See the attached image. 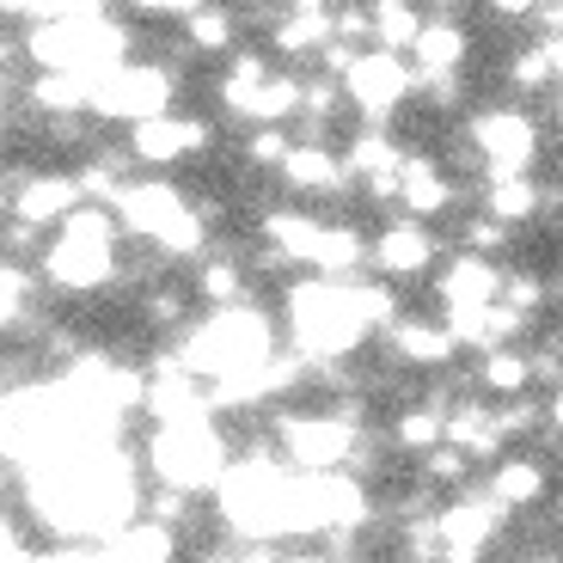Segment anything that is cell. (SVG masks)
<instances>
[{
	"label": "cell",
	"instance_id": "32",
	"mask_svg": "<svg viewBox=\"0 0 563 563\" xmlns=\"http://www.w3.org/2000/svg\"><path fill=\"white\" fill-rule=\"evenodd\" d=\"M0 563H43V551L31 545L25 527H19L13 515H7V508H0Z\"/></svg>",
	"mask_w": 563,
	"mask_h": 563
},
{
	"label": "cell",
	"instance_id": "18",
	"mask_svg": "<svg viewBox=\"0 0 563 563\" xmlns=\"http://www.w3.org/2000/svg\"><path fill=\"white\" fill-rule=\"evenodd\" d=\"M490 503L496 508H533L545 503V465L539 460H503L490 478Z\"/></svg>",
	"mask_w": 563,
	"mask_h": 563
},
{
	"label": "cell",
	"instance_id": "2",
	"mask_svg": "<svg viewBox=\"0 0 563 563\" xmlns=\"http://www.w3.org/2000/svg\"><path fill=\"white\" fill-rule=\"evenodd\" d=\"M295 343H300V362H338L362 343L367 319L355 312V288L350 282H300L295 295Z\"/></svg>",
	"mask_w": 563,
	"mask_h": 563
},
{
	"label": "cell",
	"instance_id": "24",
	"mask_svg": "<svg viewBox=\"0 0 563 563\" xmlns=\"http://www.w3.org/2000/svg\"><path fill=\"white\" fill-rule=\"evenodd\" d=\"M393 435H398V448H405V453H435L441 441H448V410H435V405L405 410Z\"/></svg>",
	"mask_w": 563,
	"mask_h": 563
},
{
	"label": "cell",
	"instance_id": "20",
	"mask_svg": "<svg viewBox=\"0 0 563 563\" xmlns=\"http://www.w3.org/2000/svg\"><path fill=\"white\" fill-rule=\"evenodd\" d=\"M367 13H374V43L393 49V56H398V49H417L422 25H429V19L417 13V0H374Z\"/></svg>",
	"mask_w": 563,
	"mask_h": 563
},
{
	"label": "cell",
	"instance_id": "27",
	"mask_svg": "<svg viewBox=\"0 0 563 563\" xmlns=\"http://www.w3.org/2000/svg\"><path fill=\"white\" fill-rule=\"evenodd\" d=\"M539 202H545V190H539L533 178H496L490 184V214L496 221H527Z\"/></svg>",
	"mask_w": 563,
	"mask_h": 563
},
{
	"label": "cell",
	"instance_id": "30",
	"mask_svg": "<svg viewBox=\"0 0 563 563\" xmlns=\"http://www.w3.org/2000/svg\"><path fill=\"white\" fill-rule=\"evenodd\" d=\"M184 307H190V300H184L178 288H147V300H141V319L159 324V331H178V324H184Z\"/></svg>",
	"mask_w": 563,
	"mask_h": 563
},
{
	"label": "cell",
	"instance_id": "42",
	"mask_svg": "<svg viewBox=\"0 0 563 563\" xmlns=\"http://www.w3.org/2000/svg\"><path fill=\"white\" fill-rule=\"evenodd\" d=\"M282 563H338V558H282Z\"/></svg>",
	"mask_w": 563,
	"mask_h": 563
},
{
	"label": "cell",
	"instance_id": "12",
	"mask_svg": "<svg viewBox=\"0 0 563 563\" xmlns=\"http://www.w3.org/2000/svg\"><path fill=\"white\" fill-rule=\"evenodd\" d=\"M429 257H435V240L422 233V221H393L380 240H374V264H380L386 282L422 276V269H429Z\"/></svg>",
	"mask_w": 563,
	"mask_h": 563
},
{
	"label": "cell",
	"instance_id": "26",
	"mask_svg": "<svg viewBox=\"0 0 563 563\" xmlns=\"http://www.w3.org/2000/svg\"><path fill=\"white\" fill-rule=\"evenodd\" d=\"M37 300V276L25 264H0V331H13V319H31Z\"/></svg>",
	"mask_w": 563,
	"mask_h": 563
},
{
	"label": "cell",
	"instance_id": "1",
	"mask_svg": "<svg viewBox=\"0 0 563 563\" xmlns=\"http://www.w3.org/2000/svg\"><path fill=\"white\" fill-rule=\"evenodd\" d=\"M117 233H123L117 209L80 202V209L56 227L49 252H43V276L56 282L62 295H99L104 282L117 276Z\"/></svg>",
	"mask_w": 563,
	"mask_h": 563
},
{
	"label": "cell",
	"instance_id": "21",
	"mask_svg": "<svg viewBox=\"0 0 563 563\" xmlns=\"http://www.w3.org/2000/svg\"><path fill=\"white\" fill-rule=\"evenodd\" d=\"M331 37H338L331 13H282L276 19V49L282 56H319Z\"/></svg>",
	"mask_w": 563,
	"mask_h": 563
},
{
	"label": "cell",
	"instance_id": "10",
	"mask_svg": "<svg viewBox=\"0 0 563 563\" xmlns=\"http://www.w3.org/2000/svg\"><path fill=\"white\" fill-rule=\"evenodd\" d=\"M111 209H117V221H123V233H135V240H159V233H166L190 202H184L166 178H135Z\"/></svg>",
	"mask_w": 563,
	"mask_h": 563
},
{
	"label": "cell",
	"instance_id": "28",
	"mask_svg": "<svg viewBox=\"0 0 563 563\" xmlns=\"http://www.w3.org/2000/svg\"><path fill=\"white\" fill-rule=\"evenodd\" d=\"M508 80L521 86V92H539V86L558 80V49L551 43H539V49H521V56L508 62Z\"/></svg>",
	"mask_w": 563,
	"mask_h": 563
},
{
	"label": "cell",
	"instance_id": "19",
	"mask_svg": "<svg viewBox=\"0 0 563 563\" xmlns=\"http://www.w3.org/2000/svg\"><path fill=\"white\" fill-rule=\"evenodd\" d=\"M282 178L295 184V190H338L350 172H343V159L324 147V141H307V147H295L288 154V166H282Z\"/></svg>",
	"mask_w": 563,
	"mask_h": 563
},
{
	"label": "cell",
	"instance_id": "33",
	"mask_svg": "<svg viewBox=\"0 0 563 563\" xmlns=\"http://www.w3.org/2000/svg\"><path fill=\"white\" fill-rule=\"evenodd\" d=\"M0 252H13V264H19V257H43L49 245H43V227L7 221V227H0Z\"/></svg>",
	"mask_w": 563,
	"mask_h": 563
},
{
	"label": "cell",
	"instance_id": "22",
	"mask_svg": "<svg viewBox=\"0 0 563 563\" xmlns=\"http://www.w3.org/2000/svg\"><path fill=\"white\" fill-rule=\"evenodd\" d=\"M478 380H484V393H503V398H521L527 393V380H533V362H527L521 350H484V367H478Z\"/></svg>",
	"mask_w": 563,
	"mask_h": 563
},
{
	"label": "cell",
	"instance_id": "43",
	"mask_svg": "<svg viewBox=\"0 0 563 563\" xmlns=\"http://www.w3.org/2000/svg\"><path fill=\"white\" fill-rule=\"evenodd\" d=\"M558 521H563V496H558Z\"/></svg>",
	"mask_w": 563,
	"mask_h": 563
},
{
	"label": "cell",
	"instance_id": "39",
	"mask_svg": "<svg viewBox=\"0 0 563 563\" xmlns=\"http://www.w3.org/2000/svg\"><path fill=\"white\" fill-rule=\"evenodd\" d=\"M0 221H13V184H7V172H0Z\"/></svg>",
	"mask_w": 563,
	"mask_h": 563
},
{
	"label": "cell",
	"instance_id": "31",
	"mask_svg": "<svg viewBox=\"0 0 563 563\" xmlns=\"http://www.w3.org/2000/svg\"><path fill=\"white\" fill-rule=\"evenodd\" d=\"M288 154H295V141L282 135L276 123H269V129H257V135L245 141V159H252V166H288Z\"/></svg>",
	"mask_w": 563,
	"mask_h": 563
},
{
	"label": "cell",
	"instance_id": "36",
	"mask_svg": "<svg viewBox=\"0 0 563 563\" xmlns=\"http://www.w3.org/2000/svg\"><path fill=\"white\" fill-rule=\"evenodd\" d=\"M496 245H508V221H496V214H484L478 227H472V252H496Z\"/></svg>",
	"mask_w": 563,
	"mask_h": 563
},
{
	"label": "cell",
	"instance_id": "9",
	"mask_svg": "<svg viewBox=\"0 0 563 563\" xmlns=\"http://www.w3.org/2000/svg\"><path fill=\"white\" fill-rule=\"evenodd\" d=\"M435 527H441V563H484L496 527H503V508L490 496H465V503L441 508Z\"/></svg>",
	"mask_w": 563,
	"mask_h": 563
},
{
	"label": "cell",
	"instance_id": "40",
	"mask_svg": "<svg viewBox=\"0 0 563 563\" xmlns=\"http://www.w3.org/2000/svg\"><path fill=\"white\" fill-rule=\"evenodd\" d=\"M197 563H240V551H202Z\"/></svg>",
	"mask_w": 563,
	"mask_h": 563
},
{
	"label": "cell",
	"instance_id": "16",
	"mask_svg": "<svg viewBox=\"0 0 563 563\" xmlns=\"http://www.w3.org/2000/svg\"><path fill=\"white\" fill-rule=\"evenodd\" d=\"M448 448H460L465 460H496L503 453V429H496L490 405H460L448 417Z\"/></svg>",
	"mask_w": 563,
	"mask_h": 563
},
{
	"label": "cell",
	"instance_id": "34",
	"mask_svg": "<svg viewBox=\"0 0 563 563\" xmlns=\"http://www.w3.org/2000/svg\"><path fill=\"white\" fill-rule=\"evenodd\" d=\"M422 472H429V484H465V453L441 441L435 453H422Z\"/></svg>",
	"mask_w": 563,
	"mask_h": 563
},
{
	"label": "cell",
	"instance_id": "8",
	"mask_svg": "<svg viewBox=\"0 0 563 563\" xmlns=\"http://www.w3.org/2000/svg\"><path fill=\"white\" fill-rule=\"evenodd\" d=\"M410 62H398L393 49H374V56H355L350 62V74H343V92L355 99V111L367 117V123H386V117L405 104V92H410Z\"/></svg>",
	"mask_w": 563,
	"mask_h": 563
},
{
	"label": "cell",
	"instance_id": "45",
	"mask_svg": "<svg viewBox=\"0 0 563 563\" xmlns=\"http://www.w3.org/2000/svg\"><path fill=\"white\" fill-rule=\"evenodd\" d=\"M0 374H7V367H0Z\"/></svg>",
	"mask_w": 563,
	"mask_h": 563
},
{
	"label": "cell",
	"instance_id": "37",
	"mask_svg": "<svg viewBox=\"0 0 563 563\" xmlns=\"http://www.w3.org/2000/svg\"><path fill=\"white\" fill-rule=\"evenodd\" d=\"M43 563H104V545H62V551H43Z\"/></svg>",
	"mask_w": 563,
	"mask_h": 563
},
{
	"label": "cell",
	"instance_id": "17",
	"mask_svg": "<svg viewBox=\"0 0 563 563\" xmlns=\"http://www.w3.org/2000/svg\"><path fill=\"white\" fill-rule=\"evenodd\" d=\"M393 350H398V362H417V367H441V362H453V331L448 324H422V319H398L393 324Z\"/></svg>",
	"mask_w": 563,
	"mask_h": 563
},
{
	"label": "cell",
	"instance_id": "23",
	"mask_svg": "<svg viewBox=\"0 0 563 563\" xmlns=\"http://www.w3.org/2000/svg\"><path fill=\"white\" fill-rule=\"evenodd\" d=\"M197 295L209 300L214 312H221V307H245V276H240V264H233V257H209V264L197 269Z\"/></svg>",
	"mask_w": 563,
	"mask_h": 563
},
{
	"label": "cell",
	"instance_id": "29",
	"mask_svg": "<svg viewBox=\"0 0 563 563\" xmlns=\"http://www.w3.org/2000/svg\"><path fill=\"white\" fill-rule=\"evenodd\" d=\"M141 521H159L178 533L184 521H190V490H172V484H159V490L141 496Z\"/></svg>",
	"mask_w": 563,
	"mask_h": 563
},
{
	"label": "cell",
	"instance_id": "11",
	"mask_svg": "<svg viewBox=\"0 0 563 563\" xmlns=\"http://www.w3.org/2000/svg\"><path fill=\"white\" fill-rule=\"evenodd\" d=\"M80 184L74 172H31L25 184H13V221H31V227H62L74 209H80Z\"/></svg>",
	"mask_w": 563,
	"mask_h": 563
},
{
	"label": "cell",
	"instance_id": "25",
	"mask_svg": "<svg viewBox=\"0 0 563 563\" xmlns=\"http://www.w3.org/2000/svg\"><path fill=\"white\" fill-rule=\"evenodd\" d=\"M184 43L197 56H221L227 43H233V13L227 7H197V13L184 19Z\"/></svg>",
	"mask_w": 563,
	"mask_h": 563
},
{
	"label": "cell",
	"instance_id": "6",
	"mask_svg": "<svg viewBox=\"0 0 563 563\" xmlns=\"http://www.w3.org/2000/svg\"><path fill=\"white\" fill-rule=\"evenodd\" d=\"M472 147L490 159L496 178H527V166L539 154V123L515 104H496V111L472 117Z\"/></svg>",
	"mask_w": 563,
	"mask_h": 563
},
{
	"label": "cell",
	"instance_id": "35",
	"mask_svg": "<svg viewBox=\"0 0 563 563\" xmlns=\"http://www.w3.org/2000/svg\"><path fill=\"white\" fill-rule=\"evenodd\" d=\"M123 7L141 19H190L197 7H209V0H123Z\"/></svg>",
	"mask_w": 563,
	"mask_h": 563
},
{
	"label": "cell",
	"instance_id": "14",
	"mask_svg": "<svg viewBox=\"0 0 563 563\" xmlns=\"http://www.w3.org/2000/svg\"><path fill=\"white\" fill-rule=\"evenodd\" d=\"M417 74L422 80H460V62H465V31L453 19H429L417 37Z\"/></svg>",
	"mask_w": 563,
	"mask_h": 563
},
{
	"label": "cell",
	"instance_id": "15",
	"mask_svg": "<svg viewBox=\"0 0 563 563\" xmlns=\"http://www.w3.org/2000/svg\"><path fill=\"white\" fill-rule=\"evenodd\" d=\"M178 551V533L159 521H129L123 533L104 539V563H172Z\"/></svg>",
	"mask_w": 563,
	"mask_h": 563
},
{
	"label": "cell",
	"instance_id": "44",
	"mask_svg": "<svg viewBox=\"0 0 563 563\" xmlns=\"http://www.w3.org/2000/svg\"><path fill=\"white\" fill-rule=\"evenodd\" d=\"M398 563H410V558H398Z\"/></svg>",
	"mask_w": 563,
	"mask_h": 563
},
{
	"label": "cell",
	"instance_id": "38",
	"mask_svg": "<svg viewBox=\"0 0 563 563\" xmlns=\"http://www.w3.org/2000/svg\"><path fill=\"white\" fill-rule=\"evenodd\" d=\"M503 19H527V13H539V0H490Z\"/></svg>",
	"mask_w": 563,
	"mask_h": 563
},
{
	"label": "cell",
	"instance_id": "41",
	"mask_svg": "<svg viewBox=\"0 0 563 563\" xmlns=\"http://www.w3.org/2000/svg\"><path fill=\"white\" fill-rule=\"evenodd\" d=\"M545 417H551V422H558V429H563V393L551 398V410H545Z\"/></svg>",
	"mask_w": 563,
	"mask_h": 563
},
{
	"label": "cell",
	"instance_id": "4",
	"mask_svg": "<svg viewBox=\"0 0 563 563\" xmlns=\"http://www.w3.org/2000/svg\"><path fill=\"white\" fill-rule=\"evenodd\" d=\"M276 441L300 472H343L362 453V429L343 422L338 410H288L276 422Z\"/></svg>",
	"mask_w": 563,
	"mask_h": 563
},
{
	"label": "cell",
	"instance_id": "5",
	"mask_svg": "<svg viewBox=\"0 0 563 563\" xmlns=\"http://www.w3.org/2000/svg\"><path fill=\"white\" fill-rule=\"evenodd\" d=\"M92 117L129 123V129L172 117V68H159V62H123L111 80L92 86Z\"/></svg>",
	"mask_w": 563,
	"mask_h": 563
},
{
	"label": "cell",
	"instance_id": "13",
	"mask_svg": "<svg viewBox=\"0 0 563 563\" xmlns=\"http://www.w3.org/2000/svg\"><path fill=\"white\" fill-rule=\"evenodd\" d=\"M398 202H405L417 221H429V214H441L453 202V178L429 154H405V172H398Z\"/></svg>",
	"mask_w": 563,
	"mask_h": 563
},
{
	"label": "cell",
	"instance_id": "3",
	"mask_svg": "<svg viewBox=\"0 0 563 563\" xmlns=\"http://www.w3.org/2000/svg\"><path fill=\"white\" fill-rule=\"evenodd\" d=\"M147 460H154L159 484H172V490H190V496L227 478V441H221V429H214L209 417H197V422H166V429L147 441Z\"/></svg>",
	"mask_w": 563,
	"mask_h": 563
},
{
	"label": "cell",
	"instance_id": "7",
	"mask_svg": "<svg viewBox=\"0 0 563 563\" xmlns=\"http://www.w3.org/2000/svg\"><path fill=\"white\" fill-rule=\"evenodd\" d=\"M209 147H214V123H209V117L172 111V117H154V123L129 129V159H135V166H154V172L184 166V159H202Z\"/></svg>",
	"mask_w": 563,
	"mask_h": 563
}]
</instances>
